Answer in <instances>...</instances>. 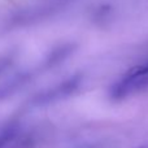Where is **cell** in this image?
I'll list each match as a JSON object with an SVG mask.
<instances>
[{"label": "cell", "mask_w": 148, "mask_h": 148, "mask_svg": "<svg viewBox=\"0 0 148 148\" xmlns=\"http://www.w3.org/2000/svg\"><path fill=\"white\" fill-rule=\"evenodd\" d=\"M148 87V60L133 66L122 75L110 88V96L116 100L125 99L127 96L143 91Z\"/></svg>", "instance_id": "6da1fadb"}, {"label": "cell", "mask_w": 148, "mask_h": 148, "mask_svg": "<svg viewBox=\"0 0 148 148\" xmlns=\"http://www.w3.org/2000/svg\"><path fill=\"white\" fill-rule=\"evenodd\" d=\"M81 82H82L81 75H74L72 78L64 81L62 83L57 84L53 88L39 94L38 96L34 99V103H35L36 105H44V104H49V103L59 101V100H61V99H65V97L73 95L74 92L79 88Z\"/></svg>", "instance_id": "7a4b0ae2"}, {"label": "cell", "mask_w": 148, "mask_h": 148, "mask_svg": "<svg viewBox=\"0 0 148 148\" xmlns=\"http://www.w3.org/2000/svg\"><path fill=\"white\" fill-rule=\"evenodd\" d=\"M26 82V75H17L16 78H13L12 81H9L7 84L0 87V99L5 97L8 95H12L18 87H21V84H23Z\"/></svg>", "instance_id": "3957f363"}, {"label": "cell", "mask_w": 148, "mask_h": 148, "mask_svg": "<svg viewBox=\"0 0 148 148\" xmlns=\"http://www.w3.org/2000/svg\"><path fill=\"white\" fill-rule=\"evenodd\" d=\"M72 47L70 46H64L61 48H57L56 51H53L51 55H49L48 60H47V65L48 66H52V65H56L59 62H61L65 57H68L72 52Z\"/></svg>", "instance_id": "277c9868"}, {"label": "cell", "mask_w": 148, "mask_h": 148, "mask_svg": "<svg viewBox=\"0 0 148 148\" xmlns=\"http://www.w3.org/2000/svg\"><path fill=\"white\" fill-rule=\"evenodd\" d=\"M7 66H8V61H5V62H0V73H1Z\"/></svg>", "instance_id": "5b68a950"}, {"label": "cell", "mask_w": 148, "mask_h": 148, "mask_svg": "<svg viewBox=\"0 0 148 148\" xmlns=\"http://www.w3.org/2000/svg\"><path fill=\"white\" fill-rule=\"evenodd\" d=\"M140 148H148V146H146V147H140Z\"/></svg>", "instance_id": "8992f818"}]
</instances>
